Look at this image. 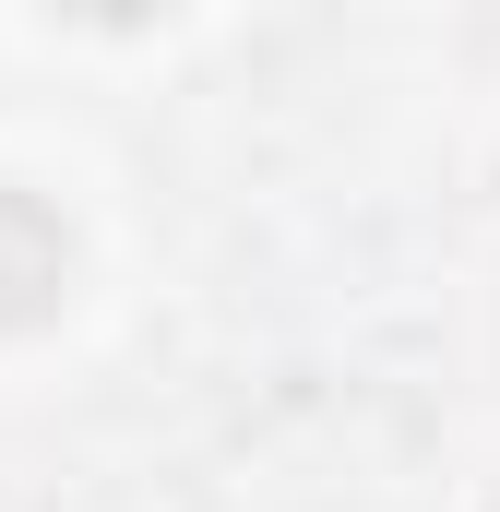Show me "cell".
<instances>
[{
	"label": "cell",
	"mask_w": 500,
	"mask_h": 512,
	"mask_svg": "<svg viewBox=\"0 0 500 512\" xmlns=\"http://www.w3.org/2000/svg\"><path fill=\"white\" fill-rule=\"evenodd\" d=\"M60 286H72V227L0 179V334H36L60 310Z\"/></svg>",
	"instance_id": "6da1fadb"
}]
</instances>
